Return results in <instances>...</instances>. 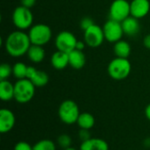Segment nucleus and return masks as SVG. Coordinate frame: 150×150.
<instances>
[{
  "mask_svg": "<svg viewBox=\"0 0 150 150\" xmlns=\"http://www.w3.org/2000/svg\"><path fill=\"white\" fill-rule=\"evenodd\" d=\"M31 45L28 33L21 30L11 33L4 41V48L8 54L17 58L26 54Z\"/></svg>",
  "mask_w": 150,
  "mask_h": 150,
  "instance_id": "f257e3e1",
  "label": "nucleus"
},
{
  "mask_svg": "<svg viewBox=\"0 0 150 150\" xmlns=\"http://www.w3.org/2000/svg\"><path fill=\"white\" fill-rule=\"evenodd\" d=\"M132 65L127 58L115 57L112 59L107 68L108 75L111 78L117 81H121L128 77L131 73Z\"/></svg>",
  "mask_w": 150,
  "mask_h": 150,
  "instance_id": "f03ea898",
  "label": "nucleus"
},
{
  "mask_svg": "<svg viewBox=\"0 0 150 150\" xmlns=\"http://www.w3.org/2000/svg\"><path fill=\"white\" fill-rule=\"evenodd\" d=\"M34 84L27 78L18 80L14 84V99L19 104L30 102L35 94Z\"/></svg>",
  "mask_w": 150,
  "mask_h": 150,
  "instance_id": "7ed1b4c3",
  "label": "nucleus"
},
{
  "mask_svg": "<svg viewBox=\"0 0 150 150\" xmlns=\"http://www.w3.org/2000/svg\"><path fill=\"white\" fill-rule=\"evenodd\" d=\"M58 115L60 120L66 125H73L77 122L80 115L77 104L70 99L64 100L59 106Z\"/></svg>",
  "mask_w": 150,
  "mask_h": 150,
  "instance_id": "20e7f679",
  "label": "nucleus"
},
{
  "mask_svg": "<svg viewBox=\"0 0 150 150\" xmlns=\"http://www.w3.org/2000/svg\"><path fill=\"white\" fill-rule=\"evenodd\" d=\"M52 35L53 33L50 26L46 24L33 25L28 32V36L32 45H38L42 47L50 41Z\"/></svg>",
  "mask_w": 150,
  "mask_h": 150,
  "instance_id": "39448f33",
  "label": "nucleus"
},
{
  "mask_svg": "<svg viewBox=\"0 0 150 150\" xmlns=\"http://www.w3.org/2000/svg\"><path fill=\"white\" fill-rule=\"evenodd\" d=\"M11 19L13 25L18 28V30L25 31L33 26V15L31 9L20 5L13 11Z\"/></svg>",
  "mask_w": 150,
  "mask_h": 150,
  "instance_id": "423d86ee",
  "label": "nucleus"
},
{
  "mask_svg": "<svg viewBox=\"0 0 150 150\" xmlns=\"http://www.w3.org/2000/svg\"><path fill=\"white\" fill-rule=\"evenodd\" d=\"M131 16L130 3L127 0H114L109 8V18L122 22Z\"/></svg>",
  "mask_w": 150,
  "mask_h": 150,
  "instance_id": "0eeeda50",
  "label": "nucleus"
},
{
  "mask_svg": "<svg viewBox=\"0 0 150 150\" xmlns=\"http://www.w3.org/2000/svg\"><path fill=\"white\" fill-rule=\"evenodd\" d=\"M76 42L77 39L74 33L69 31H62L56 35L54 45L57 50L69 54L76 49Z\"/></svg>",
  "mask_w": 150,
  "mask_h": 150,
  "instance_id": "6e6552de",
  "label": "nucleus"
},
{
  "mask_svg": "<svg viewBox=\"0 0 150 150\" xmlns=\"http://www.w3.org/2000/svg\"><path fill=\"white\" fill-rule=\"evenodd\" d=\"M105 39L110 43H116L120 40L124 35V31L120 22L108 19L103 25Z\"/></svg>",
  "mask_w": 150,
  "mask_h": 150,
  "instance_id": "1a4fd4ad",
  "label": "nucleus"
},
{
  "mask_svg": "<svg viewBox=\"0 0 150 150\" xmlns=\"http://www.w3.org/2000/svg\"><path fill=\"white\" fill-rule=\"evenodd\" d=\"M83 40L86 45L90 47H100L105 40L103 27L96 24L93 25L89 29L83 32Z\"/></svg>",
  "mask_w": 150,
  "mask_h": 150,
  "instance_id": "9d476101",
  "label": "nucleus"
},
{
  "mask_svg": "<svg viewBox=\"0 0 150 150\" xmlns=\"http://www.w3.org/2000/svg\"><path fill=\"white\" fill-rule=\"evenodd\" d=\"M131 16L140 19L145 18L150 11L149 0H132L130 3Z\"/></svg>",
  "mask_w": 150,
  "mask_h": 150,
  "instance_id": "9b49d317",
  "label": "nucleus"
},
{
  "mask_svg": "<svg viewBox=\"0 0 150 150\" xmlns=\"http://www.w3.org/2000/svg\"><path fill=\"white\" fill-rule=\"evenodd\" d=\"M15 115L14 113L6 108L0 110V133L6 134L11 131L15 126Z\"/></svg>",
  "mask_w": 150,
  "mask_h": 150,
  "instance_id": "f8f14e48",
  "label": "nucleus"
},
{
  "mask_svg": "<svg viewBox=\"0 0 150 150\" xmlns=\"http://www.w3.org/2000/svg\"><path fill=\"white\" fill-rule=\"evenodd\" d=\"M124 34H127L129 37L136 36L141 31V24L138 18L129 16L125 20L121 22Z\"/></svg>",
  "mask_w": 150,
  "mask_h": 150,
  "instance_id": "ddd939ff",
  "label": "nucleus"
},
{
  "mask_svg": "<svg viewBox=\"0 0 150 150\" xmlns=\"http://www.w3.org/2000/svg\"><path fill=\"white\" fill-rule=\"evenodd\" d=\"M51 64L54 69L62 70L69 65V54L62 51H55L51 56Z\"/></svg>",
  "mask_w": 150,
  "mask_h": 150,
  "instance_id": "4468645a",
  "label": "nucleus"
},
{
  "mask_svg": "<svg viewBox=\"0 0 150 150\" xmlns=\"http://www.w3.org/2000/svg\"><path fill=\"white\" fill-rule=\"evenodd\" d=\"M69 66L74 69H81L86 63V57L83 51L74 49L69 53Z\"/></svg>",
  "mask_w": 150,
  "mask_h": 150,
  "instance_id": "2eb2a0df",
  "label": "nucleus"
},
{
  "mask_svg": "<svg viewBox=\"0 0 150 150\" xmlns=\"http://www.w3.org/2000/svg\"><path fill=\"white\" fill-rule=\"evenodd\" d=\"M80 150H109V146L103 139L91 138L82 142Z\"/></svg>",
  "mask_w": 150,
  "mask_h": 150,
  "instance_id": "dca6fc26",
  "label": "nucleus"
},
{
  "mask_svg": "<svg viewBox=\"0 0 150 150\" xmlns=\"http://www.w3.org/2000/svg\"><path fill=\"white\" fill-rule=\"evenodd\" d=\"M28 59L34 63H40L41 62L46 56V52L42 46L38 45H31L30 48L27 51L26 54Z\"/></svg>",
  "mask_w": 150,
  "mask_h": 150,
  "instance_id": "f3484780",
  "label": "nucleus"
},
{
  "mask_svg": "<svg viewBox=\"0 0 150 150\" xmlns=\"http://www.w3.org/2000/svg\"><path fill=\"white\" fill-rule=\"evenodd\" d=\"M131 51H132L131 46L126 40H120L117 41L116 43H114L113 52H114V54L116 57L128 59L129 55L131 54Z\"/></svg>",
  "mask_w": 150,
  "mask_h": 150,
  "instance_id": "a211bd4d",
  "label": "nucleus"
},
{
  "mask_svg": "<svg viewBox=\"0 0 150 150\" xmlns=\"http://www.w3.org/2000/svg\"><path fill=\"white\" fill-rule=\"evenodd\" d=\"M0 98L3 101H10L14 98V84L8 80L0 81Z\"/></svg>",
  "mask_w": 150,
  "mask_h": 150,
  "instance_id": "6ab92c4d",
  "label": "nucleus"
},
{
  "mask_svg": "<svg viewBox=\"0 0 150 150\" xmlns=\"http://www.w3.org/2000/svg\"><path fill=\"white\" fill-rule=\"evenodd\" d=\"M77 125L81 129H91L95 125V118L90 112H82L77 120Z\"/></svg>",
  "mask_w": 150,
  "mask_h": 150,
  "instance_id": "aec40b11",
  "label": "nucleus"
},
{
  "mask_svg": "<svg viewBox=\"0 0 150 150\" xmlns=\"http://www.w3.org/2000/svg\"><path fill=\"white\" fill-rule=\"evenodd\" d=\"M29 80L34 84L35 87H44L47 84L49 81V76L45 71L37 69L32 78Z\"/></svg>",
  "mask_w": 150,
  "mask_h": 150,
  "instance_id": "412c9836",
  "label": "nucleus"
},
{
  "mask_svg": "<svg viewBox=\"0 0 150 150\" xmlns=\"http://www.w3.org/2000/svg\"><path fill=\"white\" fill-rule=\"evenodd\" d=\"M27 67L24 62H16L12 66V75L18 79H25L26 78V71H27Z\"/></svg>",
  "mask_w": 150,
  "mask_h": 150,
  "instance_id": "4be33fe9",
  "label": "nucleus"
},
{
  "mask_svg": "<svg viewBox=\"0 0 150 150\" xmlns=\"http://www.w3.org/2000/svg\"><path fill=\"white\" fill-rule=\"evenodd\" d=\"M33 150H55L56 147L53 141L51 140H41L33 146Z\"/></svg>",
  "mask_w": 150,
  "mask_h": 150,
  "instance_id": "5701e85b",
  "label": "nucleus"
},
{
  "mask_svg": "<svg viewBox=\"0 0 150 150\" xmlns=\"http://www.w3.org/2000/svg\"><path fill=\"white\" fill-rule=\"evenodd\" d=\"M12 75V67L8 63H2L0 66V81L7 80Z\"/></svg>",
  "mask_w": 150,
  "mask_h": 150,
  "instance_id": "b1692460",
  "label": "nucleus"
},
{
  "mask_svg": "<svg viewBox=\"0 0 150 150\" xmlns=\"http://www.w3.org/2000/svg\"><path fill=\"white\" fill-rule=\"evenodd\" d=\"M71 137L69 135V134H61L58 139H57V143L58 145L62 148L63 149H68V148H70V144H71Z\"/></svg>",
  "mask_w": 150,
  "mask_h": 150,
  "instance_id": "393cba45",
  "label": "nucleus"
},
{
  "mask_svg": "<svg viewBox=\"0 0 150 150\" xmlns=\"http://www.w3.org/2000/svg\"><path fill=\"white\" fill-rule=\"evenodd\" d=\"M93 25H95V23H94L93 19L90 17H84L80 21V27L83 32L86 31L87 29H89Z\"/></svg>",
  "mask_w": 150,
  "mask_h": 150,
  "instance_id": "a878e982",
  "label": "nucleus"
},
{
  "mask_svg": "<svg viewBox=\"0 0 150 150\" xmlns=\"http://www.w3.org/2000/svg\"><path fill=\"white\" fill-rule=\"evenodd\" d=\"M14 150H33V147L26 142H18L15 147Z\"/></svg>",
  "mask_w": 150,
  "mask_h": 150,
  "instance_id": "bb28decb",
  "label": "nucleus"
},
{
  "mask_svg": "<svg viewBox=\"0 0 150 150\" xmlns=\"http://www.w3.org/2000/svg\"><path fill=\"white\" fill-rule=\"evenodd\" d=\"M78 135H79V138L82 140V142H85L89 139H91V133L88 129H81L78 133Z\"/></svg>",
  "mask_w": 150,
  "mask_h": 150,
  "instance_id": "cd10ccee",
  "label": "nucleus"
},
{
  "mask_svg": "<svg viewBox=\"0 0 150 150\" xmlns=\"http://www.w3.org/2000/svg\"><path fill=\"white\" fill-rule=\"evenodd\" d=\"M21 5L24 7H26L28 9H31L36 4V0H20Z\"/></svg>",
  "mask_w": 150,
  "mask_h": 150,
  "instance_id": "c85d7f7f",
  "label": "nucleus"
},
{
  "mask_svg": "<svg viewBox=\"0 0 150 150\" xmlns=\"http://www.w3.org/2000/svg\"><path fill=\"white\" fill-rule=\"evenodd\" d=\"M36 69L33 66H28L27 67V71H26V78L27 79H31L32 76L34 75V73L36 72Z\"/></svg>",
  "mask_w": 150,
  "mask_h": 150,
  "instance_id": "c756f323",
  "label": "nucleus"
},
{
  "mask_svg": "<svg viewBox=\"0 0 150 150\" xmlns=\"http://www.w3.org/2000/svg\"><path fill=\"white\" fill-rule=\"evenodd\" d=\"M143 45L146 48L149 49L150 50V33L146 35L143 39Z\"/></svg>",
  "mask_w": 150,
  "mask_h": 150,
  "instance_id": "7c9ffc66",
  "label": "nucleus"
},
{
  "mask_svg": "<svg viewBox=\"0 0 150 150\" xmlns=\"http://www.w3.org/2000/svg\"><path fill=\"white\" fill-rule=\"evenodd\" d=\"M85 45H86V43L84 42V40H83V41H82V40H77L76 46V49L83 51V50L84 49V47H85Z\"/></svg>",
  "mask_w": 150,
  "mask_h": 150,
  "instance_id": "2f4dec72",
  "label": "nucleus"
},
{
  "mask_svg": "<svg viewBox=\"0 0 150 150\" xmlns=\"http://www.w3.org/2000/svg\"><path fill=\"white\" fill-rule=\"evenodd\" d=\"M145 116L146 118L150 121V104L147 105V107L145 108Z\"/></svg>",
  "mask_w": 150,
  "mask_h": 150,
  "instance_id": "473e14b6",
  "label": "nucleus"
},
{
  "mask_svg": "<svg viewBox=\"0 0 150 150\" xmlns=\"http://www.w3.org/2000/svg\"><path fill=\"white\" fill-rule=\"evenodd\" d=\"M63 150H76L75 148H72V147H70V148H68V149H65Z\"/></svg>",
  "mask_w": 150,
  "mask_h": 150,
  "instance_id": "72a5a7b5",
  "label": "nucleus"
}]
</instances>
